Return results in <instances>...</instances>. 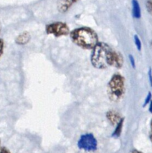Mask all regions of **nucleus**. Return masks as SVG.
Returning a JSON list of instances; mask_svg holds the SVG:
<instances>
[{
  "label": "nucleus",
  "instance_id": "9b49d317",
  "mask_svg": "<svg viewBox=\"0 0 152 153\" xmlns=\"http://www.w3.org/2000/svg\"><path fill=\"white\" fill-rule=\"evenodd\" d=\"M133 39H134V43H135L136 47L137 50L139 51H141L142 50V42L140 41V38H139V36L137 35H135L133 37Z\"/></svg>",
  "mask_w": 152,
  "mask_h": 153
},
{
  "label": "nucleus",
  "instance_id": "4468645a",
  "mask_svg": "<svg viewBox=\"0 0 152 153\" xmlns=\"http://www.w3.org/2000/svg\"><path fill=\"white\" fill-rule=\"evenodd\" d=\"M129 59L130 62V64L132 65L133 68H136V62H135V59H134V57L133 55H129Z\"/></svg>",
  "mask_w": 152,
  "mask_h": 153
},
{
  "label": "nucleus",
  "instance_id": "f8f14e48",
  "mask_svg": "<svg viewBox=\"0 0 152 153\" xmlns=\"http://www.w3.org/2000/svg\"><path fill=\"white\" fill-rule=\"evenodd\" d=\"M151 98H152L151 92H149L148 93L147 96H146L145 99L144 104H143V105H142L143 107H145V106H147L148 104H149V103L151 102Z\"/></svg>",
  "mask_w": 152,
  "mask_h": 153
},
{
  "label": "nucleus",
  "instance_id": "2eb2a0df",
  "mask_svg": "<svg viewBox=\"0 0 152 153\" xmlns=\"http://www.w3.org/2000/svg\"><path fill=\"white\" fill-rule=\"evenodd\" d=\"M4 51V41L0 38V57L2 56Z\"/></svg>",
  "mask_w": 152,
  "mask_h": 153
},
{
  "label": "nucleus",
  "instance_id": "ddd939ff",
  "mask_svg": "<svg viewBox=\"0 0 152 153\" xmlns=\"http://www.w3.org/2000/svg\"><path fill=\"white\" fill-rule=\"evenodd\" d=\"M146 7H147V9L148 11V12L152 14V0H148V1H147Z\"/></svg>",
  "mask_w": 152,
  "mask_h": 153
},
{
  "label": "nucleus",
  "instance_id": "aec40b11",
  "mask_svg": "<svg viewBox=\"0 0 152 153\" xmlns=\"http://www.w3.org/2000/svg\"><path fill=\"white\" fill-rule=\"evenodd\" d=\"M149 137H150L151 141V143H152V131L150 132V135H149Z\"/></svg>",
  "mask_w": 152,
  "mask_h": 153
},
{
  "label": "nucleus",
  "instance_id": "6ab92c4d",
  "mask_svg": "<svg viewBox=\"0 0 152 153\" xmlns=\"http://www.w3.org/2000/svg\"><path fill=\"white\" fill-rule=\"evenodd\" d=\"M130 153H142V152L138 151V150L136 149H133L130 152Z\"/></svg>",
  "mask_w": 152,
  "mask_h": 153
},
{
  "label": "nucleus",
  "instance_id": "a211bd4d",
  "mask_svg": "<svg viewBox=\"0 0 152 153\" xmlns=\"http://www.w3.org/2000/svg\"><path fill=\"white\" fill-rule=\"evenodd\" d=\"M148 110H149V112H150L151 113H152V100H151V102L149 103Z\"/></svg>",
  "mask_w": 152,
  "mask_h": 153
},
{
  "label": "nucleus",
  "instance_id": "b1692460",
  "mask_svg": "<svg viewBox=\"0 0 152 153\" xmlns=\"http://www.w3.org/2000/svg\"><path fill=\"white\" fill-rule=\"evenodd\" d=\"M0 145H1V140H0Z\"/></svg>",
  "mask_w": 152,
  "mask_h": 153
},
{
  "label": "nucleus",
  "instance_id": "f3484780",
  "mask_svg": "<svg viewBox=\"0 0 152 153\" xmlns=\"http://www.w3.org/2000/svg\"><path fill=\"white\" fill-rule=\"evenodd\" d=\"M148 77H149V81H150V84L152 87V71L151 69H149L148 71Z\"/></svg>",
  "mask_w": 152,
  "mask_h": 153
},
{
  "label": "nucleus",
  "instance_id": "7ed1b4c3",
  "mask_svg": "<svg viewBox=\"0 0 152 153\" xmlns=\"http://www.w3.org/2000/svg\"><path fill=\"white\" fill-rule=\"evenodd\" d=\"M125 92V80L122 75L115 74L107 86V93L111 101L117 102L122 99Z\"/></svg>",
  "mask_w": 152,
  "mask_h": 153
},
{
  "label": "nucleus",
  "instance_id": "f03ea898",
  "mask_svg": "<svg viewBox=\"0 0 152 153\" xmlns=\"http://www.w3.org/2000/svg\"><path fill=\"white\" fill-rule=\"evenodd\" d=\"M70 37L73 44L85 50H92L99 43L96 32L89 27L76 28L70 32Z\"/></svg>",
  "mask_w": 152,
  "mask_h": 153
},
{
  "label": "nucleus",
  "instance_id": "5701e85b",
  "mask_svg": "<svg viewBox=\"0 0 152 153\" xmlns=\"http://www.w3.org/2000/svg\"><path fill=\"white\" fill-rule=\"evenodd\" d=\"M78 0H72V2H73V3H74V2H77Z\"/></svg>",
  "mask_w": 152,
  "mask_h": 153
},
{
  "label": "nucleus",
  "instance_id": "39448f33",
  "mask_svg": "<svg viewBox=\"0 0 152 153\" xmlns=\"http://www.w3.org/2000/svg\"><path fill=\"white\" fill-rule=\"evenodd\" d=\"M77 146L80 149L85 151H95L97 148V141L92 134H85L80 137Z\"/></svg>",
  "mask_w": 152,
  "mask_h": 153
},
{
  "label": "nucleus",
  "instance_id": "1a4fd4ad",
  "mask_svg": "<svg viewBox=\"0 0 152 153\" xmlns=\"http://www.w3.org/2000/svg\"><path fill=\"white\" fill-rule=\"evenodd\" d=\"M132 14L134 18L139 19L141 17V9L138 0H132Z\"/></svg>",
  "mask_w": 152,
  "mask_h": 153
},
{
  "label": "nucleus",
  "instance_id": "4be33fe9",
  "mask_svg": "<svg viewBox=\"0 0 152 153\" xmlns=\"http://www.w3.org/2000/svg\"><path fill=\"white\" fill-rule=\"evenodd\" d=\"M2 32V25H1V23H0V33Z\"/></svg>",
  "mask_w": 152,
  "mask_h": 153
},
{
  "label": "nucleus",
  "instance_id": "dca6fc26",
  "mask_svg": "<svg viewBox=\"0 0 152 153\" xmlns=\"http://www.w3.org/2000/svg\"><path fill=\"white\" fill-rule=\"evenodd\" d=\"M0 153H11L8 149L5 147H1L0 146Z\"/></svg>",
  "mask_w": 152,
  "mask_h": 153
},
{
  "label": "nucleus",
  "instance_id": "423d86ee",
  "mask_svg": "<svg viewBox=\"0 0 152 153\" xmlns=\"http://www.w3.org/2000/svg\"><path fill=\"white\" fill-rule=\"evenodd\" d=\"M106 117H107V120L110 122V124L113 125V126H116L119 123V121L122 120L120 114L116 110H109L106 114Z\"/></svg>",
  "mask_w": 152,
  "mask_h": 153
},
{
  "label": "nucleus",
  "instance_id": "9d476101",
  "mask_svg": "<svg viewBox=\"0 0 152 153\" xmlns=\"http://www.w3.org/2000/svg\"><path fill=\"white\" fill-rule=\"evenodd\" d=\"M124 123H125V119L122 118V120L119 121V123H118L116 126V128H115V131H113V134H112V137H119L121 136V134L122 132V128H123Z\"/></svg>",
  "mask_w": 152,
  "mask_h": 153
},
{
  "label": "nucleus",
  "instance_id": "0eeeda50",
  "mask_svg": "<svg viewBox=\"0 0 152 153\" xmlns=\"http://www.w3.org/2000/svg\"><path fill=\"white\" fill-rule=\"evenodd\" d=\"M31 40V35L29 32H23L20 33L15 38V42L18 45H25Z\"/></svg>",
  "mask_w": 152,
  "mask_h": 153
},
{
  "label": "nucleus",
  "instance_id": "20e7f679",
  "mask_svg": "<svg viewBox=\"0 0 152 153\" xmlns=\"http://www.w3.org/2000/svg\"><path fill=\"white\" fill-rule=\"evenodd\" d=\"M45 31L48 35H52L55 37L66 36L70 35L69 26L64 22H54L47 25Z\"/></svg>",
  "mask_w": 152,
  "mask_h": 153
},
{
  "label": "nucleus",
  "instance_id": "6e6552de",
  "mask_svg": "<svg viewBox=\"0 0 152 153\" xmlns=\"http://www.w3.org/2000/svg\"><path fill=\"white\" fill-rule=\"evenodd\" d=\"M73 4L72 0H59L58 3V9L60 12L65 13L70 8Z\"/></svg>",
  "mask_w": 152,
  "mask_h": 153
},
{
  "label": "nucleus",
  "instance_id": "412c9836",
  "mask_svg": "<svg viewBox=\"0 0 152 153\" xmlns=\"http://www.w3.org/2000/svg\"><path fill=\"white\" fill-rule=\"evenodd\" d=\"M150 127H151V131H152V120H151V123H150Z\"/></svg>",
  "mask_w": 152,
  "mask_h": 153
},
{
  "label": "nucleus",
  "instance_id": "f257e3e1",
  "mask_svg": "<svg viewBox=\"0 0 152 153\" xmlns=\"http://www.w3.org/2000/svg\"><path fill=\"white\" fill-rule=\"evenodd\" d=\"M91 62L97 69H106L108 67L121 68L124 64L122 54L115 51L110 45L104 42H99L92 49Z\"/></svg>",
  "mask_w": 152,
  "mask_h": 153
}]
</instances>
